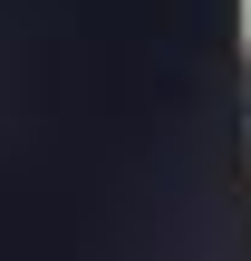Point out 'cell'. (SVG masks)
<instances>
[{"label": "cell", "instance_id": "cell-1", "mask_svg": "<svg viewBox=\"0 0 251 261\" xmlns=\"http://www.w3.org/2000/svg\"><path fill=\"white\" fill-rule=\"evenodd\" d=\"M242 48H251V19H242Z\"/></svg>", "mask_w": 251, "mask_h": 261}]
</instances>
